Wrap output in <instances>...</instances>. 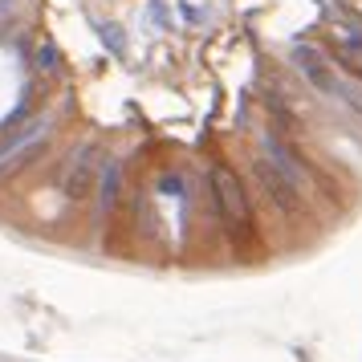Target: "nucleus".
Returning <instances> with one entry per match:
<instances>
[{
	"instance_id": "f257e3e1",
	"label": "nucleus",
	"mask_w": 362,
	"mask_h": 362,
	"mask_svg": "<svg viewBox=\"0 0 362 362\" xmlns=\"http://www.w3.org/2000/svg\"><path fill=\"white\" fill-rule=\"evenodd\" d=\"M212 196H216V212H220V220H224V228H228L236 240L248 236L252 208H248L245 183L236 180L228 167H216V171H212Z\"/></svg>"
}]
</instances>
